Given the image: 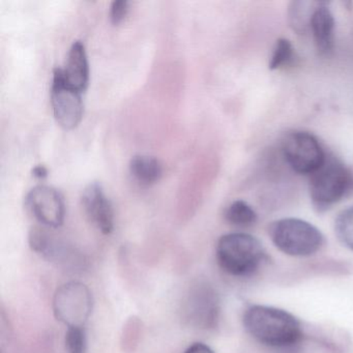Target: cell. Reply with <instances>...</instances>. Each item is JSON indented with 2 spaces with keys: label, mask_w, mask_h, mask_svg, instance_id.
<instances>
[{
  "label": "cell",
  "mask_w": 353,
  "mask_h": 353,
  "mask_svg": "<svg viewBox=\"0 0 353 353\" xmlns=\"http://www.w3.org/2000/svg\"><path fill=\"white\" fill-rule=\"evenodd\" d=\"M26 205L34 218L50 228H59L63 224L65 205L63 195L54 188L38 185L26 197Z\"/></svg>",
  "instance_id": "obj_9"
},
{
  "label": "cell",
  "mask_w": 353,
  "mask_h": 353,
  "mask_svg": "<svg viewBox=\"0 0 353 353\" xmlns=\"http://www.w3.org/2000/svg\"><path fill=\"white\" fill-rule=\"evenodd\" d=\"M28 241L32 251L40 254L49 261H61L67 255L63 248L44 229L34 227L30 231Z\"/></svg>",
  "instance_id": "obj_14"
},
{
  "label": "cell",
  "mask_w": 353,
  "mask_h": 353,
  "mask_svg": "<svg viewBox=\"0 0 353 353\" xmlns=\"http://www.w3.org/2000/svg\"><path fill=\"white\" fill-rule=\"evenodd\" d=\"M129 12V1L127 0H114L111 3L110 16L111 23L119 26L127 17Z\"/></svg>",
  "instance_id": "obj_21"
},
{
  "label": "cell",
  "mask_w": 353,
  "mask_h": 353,
  "mask_svg": "<svg viewBox=\"0 0 353 353\" xmlns=\"http://www.w3.org/2000/svg\"><path fill=\"white\" fill-rule=\"evenodd\" d=\"M309 3L305 1L291 3L289 19H290L291 26L295 32H305V28H310L312 15L319 3H312L311 6L307 8Z\"/></svg>",
  "instance_id": "obj_16"
},
{
  "label": "cell",
  "mask_w": 353,
  "mask_h": 353,
  "mask_svg": "<svg viewBox=\"0 0 353 353\" xmlns=\"http://www.w3.org/2000/svg\"><path fill=\"white\" fill-rule=\"evenodd\" d=\"M334 18L325 3H319L310 21L316 49L321 57H330L334 46Z\"/></svg>",
  "instance_id": "obj_11"
},
{
  "label": "cell",
  "mask_w": 353,
  "mask_h": 353,
  "mask_svg": "<svg viewBox=\"0 0 353 353\" xmlns=\"http://www.w3.org/2000/svg\"><path fill=\"white\" fill-rule=\"evenodd\" d=\"M353 189V175L340 161L326 159L323 166L311 175L310 197L318 210H328Z\"/></svg>",
  "instance_id": "obj_4"
},
{
  "label": "cell",
  "mask_w": 353,
  "mask_h": 353,
  "mask_svg": "<svg viewBox=\"0 0 353 353\" xmlns=\"http://www.w3.org/2000/svg\"><path fill=\"white\" fill-rule=\"evenodd\" d=\"M225 219L229 224L239 228H249L257 222V214L250 204L243 200L232 202L225 212Z\"/></svg>",
  "instance_id": "obj_15"
},
{
  "label": "cell",
  "mask_w": 353,
  "mask_h": 353,
  "mask_svg": "<svg viewBox=\"0 0 353 353\" xmlns=\"http://www.w3.org/2000/svg\"><path fill=\"white\" fill-rule=\"evenodd\" d=\"M334 232L341 243L353 251V206L338 214L334 221Z\"/></svg>",
  "instance_id": "obj_17"
},
{
  "label": "cell",
  "mask_w": 353,
  "mask_h": 353,
  "mask_svg": "<svg viewBox=\"0 0 353 353\" xmlns=\"http://www.w3.org/2000/svg\"><path fill=\"white\" fill-rule=\"evenodd\" d=\"M293 57H294V49L290 41L287 39H279L274 45L268 68L272 71L282 69L293 61Z\"/></svg>",
  "instance_id": "obj_18"
},
{
  "label": "cell",
  "mask_w": 353,
  "mask_h": 353,
  "mask_svg": "<svg viewBox=\"0 0 353 353\" xmlns=\"http://www.w3.org/2000/svg\"><path fill=\"white\" fill-rule=\"evenodd\" d=\"M82 204L92 224L103 234H110L114 229V212L100 183H92L85 188L82 195Z\"/></svg>",
  "instance_id": "obj_10"
},
{
  "label": "cell",
  "mask_w": 353,
  "mask_h": 353,
  "mask_svg": "<svg viewBox=\"0 0 353 353\" xmlns=\"http://www.w3.org/2000/svg\"><path fill=\"white\" fill-rule=\"evenodd\" d=\"M183 318L194 327H214L220 314V301L212 286L198 283L190 288L183 303Z\"/></svg>",
  "instance_id": "obj_8"
},
{
  "label": "cell",
  "mask_w": 353,
  "mask_h": 353,
  "mask_svg": "<svg viewBox=\"0 0 353 353\" xmlns=\"http://www.w3.org/2000/svg\"><path fill=\"white\" fill-rule=\"evenodd\" d=\"M266 257L262 243L247 233L223 235L216 245V260L227 274L239 278L250 276L257 272Z\"/></svg>",
  "instance_id": "obj_2"
},
{
  "label": "cell",
  "mask_w": 353,
  "mask_h": 353,
  "mask_svg": "<svg viewBox=\"0 0 353 353\" xmlns=\"http://www.w3.org/2000/svg\"><path fill=\"white\" fill-rule=\"evenodd\" d=\"M130 171L134 179L144 187L158 183L163 173L162 165L156 158L141 154L132 159Z\"/></svg>",
  "instance_id": "obj_13"
},
{
  "label": "cell",
  "mask_w": 353,
  "mask_h": 353,
  "mask_svg": "<svg viewBox=\"0 0 353 353\" xmlns=\"http://www.w3.org/2000/svg\"><path fill=\"white\" fill-rule=\"evenodd\" d=\"M282 152L294 172L313 175L326 161V154L315 136L307 132H292L285 137Z\"/></svg>",
  "instance_id": "obj_6"
},
{
  "label": "cell",
  "mask_w": 353,
  "mask_h": 353,
  "mask_svg": "<svg viewBox=\"0 0 353 353\" xmlns=\"http://www.w3.org/2000/svg\"><path fill=\"white\" fill-rule=\"evenodd\" d=\"M65 348L69 353H88L85 328H68L65 332Z\"/></svg>",
  "instance_id": "obj_19"
},
{
  "label": "cell",
  "mask_w": 353,
  "mask_h": 353,
  "mask_svg": "<svg viewBox=\"0 0 353 353\" xmlns=\"http://www.w3.org/2000/svg\"><path fill=\"white\" fill-rule=\"evenodd\" d=\"M141 332V322L138 318H131L123 327V346L127 351H134L137 346Z\"/></svg>",
  "instance_id": "obj_20"
},
{
  "label": "cell",
  "mask_w": 353,
  "mask_h": 353,
  "mask_svg": "<svg viewBox=\"0 0 353 353\" xmlns=\"http://www.w3.org/2000/svg\"><path fill=\"white\" fill-rule=\"evenodd\" d=\"M274 245L283 253L294 257L311 256L323 245L321 231L311 223L296 218L281 219L270 227Z\"/></svg>",
  "instance_id": "obj_3"
},
{
  "label": "cell",
  "mask_w": 353,
  "mask_h": 353,
  "mask_svg": "<svg viewBox=\"0 0 353 353\" xmlns=\"http://www.w3.org/2000/svg\"><path fill=\"white\" fill-rule=\"evenodd\" d=\"M245 330L261 344L285 348L303 339L301 322L292 314L278 307L255 305L243 314Z\"/></svg>",
  "instance_id": "obj_1"
},
{
  "label": "cell",
  "mask_w": 353,
  "mask_h": 353,
  "mask_svg": "<svg viewBox=\"0 0 353 353\" xmlns=\"http://www.w3.org/2000/svg\"><path fill=\"white\" fill-rule=\"evenodd\" d=\"M185 353H216L210 346L204 343H194L192 344Z\"/></svg>",
  "instance_id": "obj_22"
},
{
  "label": "cell",
  "mask_w": 353,
  "mask_h": 353,
  "mask_svg": "<svg viewBox=\"0 0 353 353\" xmlns=\"http://www.w3.org/2000/svg\"><path fill=\"white\" fill-rule=\"evenodd\" d=\"M63 74L65 81L72 88L81 92L88 88L90 81V65L85 47L80 41L74 42L70 48Z\"/></svg>",
  "instance_id": "obj_12"
},
{
  "label": "cell",
  "mask_w": 353,
  "mask_h": 353,
  "mask_svg": "<svg viewBox=\"0 0 353 353\" xmlns=\"http://www.w3.org/2000/svg\"><path fill=\"white\" fill-rule=\"evenodd\" d=\"M94 299L90 288L78 281L61 285L53 297V312L61 323L71 327H84L92 316Z\"/></svg>",
  "instance_id": "obj_5"
},
{
  "label": "cell",
  "mask_w": 353,
  "mask_h": 353,
  "mask_svg": "<svg viewBox=\"0 0 353 353\" xmlns=\"http://www.w3.org/2000/svg\"><path fill=\"white\" fill-rule=\"evenodd\" d=\"M32 175H34L36 179H46L47 175H48V169L43 166V165H38V166L32 169Z\"/></svg>",
  "instance_id": "obj_23"
},
{
  "label": "cell",
  "mask_w": 353,
  "mask_h": 353,
  "mask_svg": "<svg viewBox=\"0 0 353 353\" xmlns=\"http://www.w3.org/2000/svg\"><path fill=\"white\" fill-rule=\"evenodd\" d=\"M81 94V92L67 83L63 69H54L51 86V105L57 123L67 131L75 129L81 123L84 112Z\"/></svg>",
  "instance_id": "obj_7"
}]
</instances>
